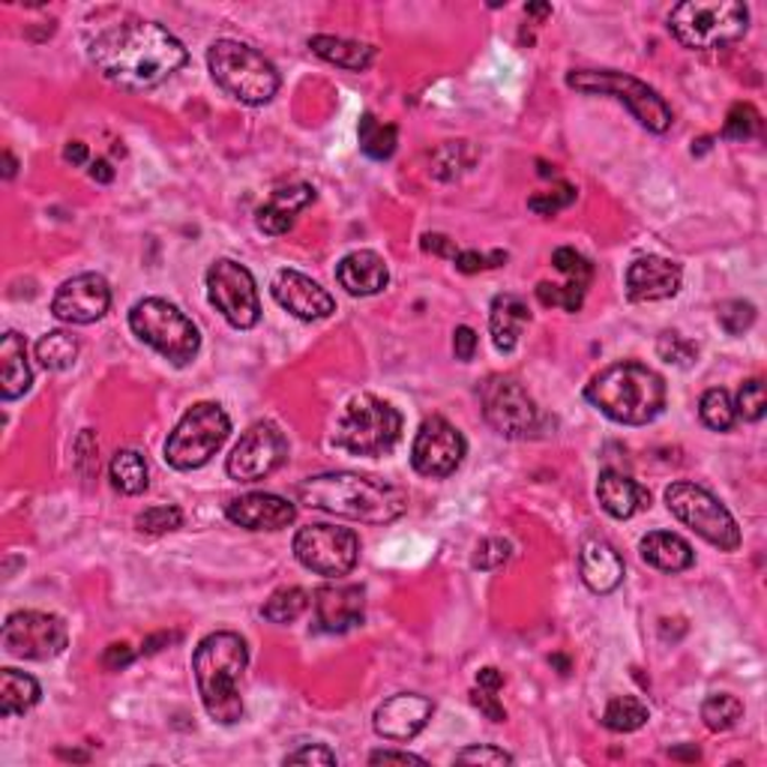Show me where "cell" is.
Masks as SVG:
<instances>
[{
	"mask_svg": "<svg viewBox=\"0 0 767 767\" xmlns=\"http://www.w3.org/2000/svg\"><path fill=\"white\" fill-rule=\"evenodd\" d=\"M88 55L102 78L126 90L156 88L189 60V52L175 33L144 19H123L102 27L90 40Z\"/></svg>",
	"mask_w": 767,
	"mask_h": 767,
	"instance_id": "1",
	"label": "cell"
},
{
	"mask_svg": "<svg viewBox=\"0 0 767 767\" xmlns=\"http://www.w3.org/2000/svg\"><path fill=\"white\" fill-rule=\"evenodd\" d=\"M297 494L312 510H324L330 515H342V519H354L366 525H387V522L402 519L408 510V494L399 486L354 471L307 477L297 486Z\"/></svg>",
	"mask_w": 767,
	"mask_h": 767,
	"instance_id": "2",
	"label": "cell"
},
{
	"mask_svg": "<svg viewBox=\"0 0 767 767\" xmlns=\"http://www.w3.org/2000/svg\"><path fill=\"white\" fill-rule=\"evenodd\" d=\"M249 666V647L237 633L220 630L198 642L192 654L198 696L213 723L234 725L243 720L241 678Z\"/></svg>",
	"mask_w": 767,
	"mask_h": 767,
	"instance_id": "3",
	"label": "cell"
},
{
	"mask_svg": "<svg viewBox=\"0 0 767 767\" xmlns=\"http://www.w3.org/2000/svg\"><path fill=\"white\" fill-rule=\"evenodd\" d=\"M585 399L621 426H645L666 408V381L645 363L624 360L593 375Z\"/></svg>",
	"mask_w": 767,
	"mask_h": 767,
	"instance_id": "4",
	"label": "cell"
},
{
	"mask_svg": "<svg viewBox=\"0 0 767 767\" xmlns=\"http://www.w3.org/2000/svg\"><path fill=\"white\" fill-rule=\"evenodd\" d=\"M749 10L737 0H687L669 15V31L683 48L720 52L744 40Z\"/></svg>",
	"mask_w": 767,
	"mask_h": 767,
	"instance_id": "5",
	"label": "cell"
},
{
	"mask_svg": "<svg viewBox=\"0 0 767 767\" xmlns=\"http://www.w3.org/2000/svg\"><path fill=\"white\" fill-rule=\"evenodd\" d=\"M208 66L213 81L229 97L241 99L243 105H264L279 90L276 66L262 52H255L253 45L237 40H220L210 45Z\"/></svg>",
	"mask_w": 767,
	"mask_h": 767,
	"instance_id": "6",
	"label": "cell"
},
{
	"mask_svg": "<svg viewBox=\"0 0 767 767\" xmlns=\"http://www.w3.org/2000/svg\"><path fill=\"white\" fill-rule=\"evenodd\" d=\"M402 435V414L378 396H354L333 429V444L352 456H383Z\"/></svg>",
	"mask_w": 767,
	"mask_h": 767,
	"instance_id": "7",
	"label": "cell"
},
{
	"mask_svg": "<svg viewBox=\"0 0 767 767\" xmlns=\"http://www.w3.org/2000/svg\"><path fill=\"white\" fill-rule=\"evenodd\" d=\"M130 330L171 366H189L201 348V333L192 319L163 297L138 300L130 309Z\"/></svg>",
	"mask_w": 767,
	"mask_h": 767,
	"instance_id": "8",
	"label": "cell"
},
{
	"mask_svg": "<svg viewBox=\"0 0 767 767\" xmlns=\"http://www.w3.org/2000/svg\"><path fill=\"white\" fill-rule=\"evenodd\" d=\"M229 432L231 420L220 402H198L165 441V462L175 471H196L220 453Z\"/></svg>",
	"mask_w": 767,
	"mask_h": 767,
	"instance_id": "9",
	"label": "cell"
},
{
	"mask_svg": "<svg viewBox=\"0 0 767 767\" xmlns=\"http://www.w3.org/2000/svg\"><path fill=\"white\" fill-rule=\"evenodd\" d=\"M567 85L573 90H581V93H600V97H612L618 102H624L630 114L647 132H666L671 126L669 102L659 97L651 85L626 76V73H614V69H579V73L567 76Z\"/></svg>",
	"mask_w": 767,
	"mask_h": 767,
	"instance_id": "10",
	"label": "cell"
},
{
	"mask_svg": "<svg viewBox=\"0 0 767 767\" xmlns=\"http://www.w3.org/2000/svg\"><path fill=\"white\" fill-rule=\"evenodd\" d=\"M666 504H669V513L678 522L692 527L711 546L723 548V552H735L741 546V527H737L735 515L729 513L723 501L713 498L702 486L683 480L671 482L666 489Z\"/></svg>",
	"mask_w": 767,
	"mask_h": 767,
	"instance_id": "11",
	"label": "cell"
},
{
	"mask_svg": "<svg viewBox=\"0 0 767 767\" xmlns=\"http://www.w3.org/2000/svg\"><path fill=\"white\" fill-rule=\"evenodd\" d=\"M480 405L486 423L504 438H534L543 429V414H540L537 402L510 375H489L480 383Z\"/></svg>",
	"mask_w": 767,
	"mask_h": 767,
	"instance_id": "12",
	"label": "cell"
},
{
	"mask_svg": "<svg viewBox=\"0 0 767 767\" xmlns=\"http://www.w3.org/2000/svg\"><path fill=\"white\" fill-rule=\"evenodd\" d=\"M294 555L307 570L327 579H345L360 560V540L352 527L307 525L297 531Z\"/></svg>",
	"mask_w": 767,
	"mask_h": 767,
	"instance_id": "13",
	"label": "cell"
},
{
	"mask_svg": "<svg viewBox=\"0 0 767 767\" xmlns=\"http://www.w3.org/2000/svg\"><path fill=\"white\" fill-rule=\"evenodd\" d=\"M208 300L231 327L253 330L262 321V300H258L253 274L231 258L210 264Z\"/></svg>",
	"mask_w": 767,
	"mask_h": 767,
	"instance_id": "14",
	"label": "cell"
},
{
	"mask_svg": "<svg viewBox=\"0 0 767 767\" xmlns=\"http://www.w3.org/2000/svg\"><path fill=\"white\" fill-rule=\"evenodd\" d=\"M286 459L288 441L282 435V429L270 423V420H262V423H253L246 429L241 441L234 444L229 462H225V471H229L231 480L258 482L279 471L286 465Z\"/></svg>",
	"mask_w": 767,
	"mask_h": 767,
	"instance_id": "15",
	"label": "cell"
},
{
	"mask_svg": "<svg viewBox=\"0 0 767 767\" xmlns=\"http://www.w3.org/2000/svg\"><path fill=\"white\" fill-rule=\"evenodd\" d=\"M69 642L66 624L57 614L48 612H12L3 624V651L19 659H45L60 657Z\"/></svg>",
	"mask_w": 767,
	"mask_h": 767,
	"instance_id": "16",
	"label": "cell"
},
{
	"mask_svg": "<svg viewBox=\"0 0 767 767\" xmlns=\"http://www.w3.org/2000/svg\"><path fill=\"white\" fill-rule=\"evenodd\" d=\"M465 449H468V444L462 438L459 429L447 423L444 416H429L416 432L414 447H411V465L423 477L444 480L459 468Z\"/></svg>",
	"mask_w": 767,
	"mask_h": 767,
	"instance_id": "17",
	"label": "cell"
},
{
	"mask_svg": "<svg viewBox=\"0 0 767 767\" xmlns=\"http://www.w3.org/2000/svg\"><path fill=\"white\" fill-rule=\"evenodd\" d=\"M109 307L111 288L105 276L99 274H81L66 279L52 300L55 319L66 321V324H93L109 312Z\"/></svg>",
	"mask_w": 767,
	"mask_h": 767,
	"instance_id": "18",
	"label": "cell"
},
{
	"mask_svg": "<svg viewBox=\"0 0 767 767\" xmlns=\"http://www.w3.org/2000/svg\"><path fill=\"white\" fill-rule=\"evenodd\" d=\"M274 300L300 321H321L336 312V300L327 288H321L315 279L297 274V270H279L274 276Z\"/></svg>",
	"mask_w": 767,
	"mask_h": 767,
	"instance_id": "19",
	"label": "cell"
},
{
	"mask_svg": "<svg viewBox=\"0 0 767 767\" xmlns=\"http://www.w3.org/2000/svg\"><path fill=\"white\" fill-rule=\"evenodd\" d=\"M435 713V704L429 702L426 696H416V692H396L387 702L375 711V732L383 737V741H411L416 737L432 720Z\"/></svg>",
	"mask_w": 767,
	"mask_h": 767,
	"instance_id": "20",
	"label": "cell"
},
{
	"mask_svg": "<svg viewBox=\"0 0 767 767\" xmlns=\"http://www.w3.org/2000/svg\"><path fill=\"white\" fill-rule=\"evenodd\" d=\"M683 274L680 264L663 255H645L626 267V297L633 303H654V300H669L680 291Z\"/></svg>",
	"mask_w": 767,
	"mask_h": 767,
	"instance_id": "21",
	"label": "cell"
},
{
	"mask_svg": "<svg viewBox=\"0 0 767 767\" xmlns=\"http://www.w3.org/2000/svg\"><path fill=\"white\" fill-rule=\"evenodd\" d=\"M225 515H229V522L246 527V531H282L297 519V507L279 494L253 492L234 498L225 507Z\"/></svg>",
	"mask_w": 767,
	"mask_h": 767,
	"instance_id": "22",
	"label": "cell"
},
{
	"mask_svg": "<svg viewBox=\"0 0 767 767\" xmlns=\"http://www.w3.org/2000/svg\"><path fill=\"white\" fill-rule=\"evenodd\" d=\"M312 603L315 624L324 633H345L363 624V591L357 585H321Z\"/></svg>",
	"mask_w": 767,
	"mask_h": 767,
	"instance_id": "23",
	"label": "cell"
},
{
	"mask_svg": "<svg viewBox=\"0 0 767 767\" xmlns=\"http://www.w3.org/2000/svg\"><path fill=\"white\" fill-rule=\"evenodd\" d=\"M579 570L588 591L612 593L624 581V558L605 540H591V543L581 546Z\"/></svg>",
	"mask_w": 767,
	"mask_h": 767,
	"instance_id": "24",
	"label": "cell"
},
{
	"mask_svg": "<svg viewBox=\"0 0 767 767\" xmlns=\"http://www.w3.org/2000/svg\"><path fill=\"white\" fill-rule=\"evenodd\" d=\"M315 201V189L309 187V184H294V187H282L276 189L274 196H270V201L267 204H262L258 208V229L264 231V234H270V237H279V234H288V231L294 229V216L300 213L303 208H309Z\"/></svg>",
	"mask_w": 767,
	"mask_h": 767,
	"instance_id": "25",
	"label": "cell"
},
{
	"mask_svg": "<svg viewBox=\"0 0 767 767\" xmlns=\"http://www.w3.org/2000/svg\"><path fill=\"white\" fill-rule=\"evenodd\" d=\"M336 279L348 294L373 297L387 288L390 274H387V264H383L381 255L369 253V249H357V253L342 258L340 267H336Z\"/></svg>",
	"mask_w": 767,
	"mask_h": 767,
	"instance_id": "26",
	"label": "cell"
},
{
	"mask_svg": "<svg viewBox=\"0 0 767 767\" xmlns=\"http://www.w3.org/2000/svg\"><path fill=\"white\" fill-rule=\"evenodd\" d=\"M597 498H600V507H603L612 519H633L638 510H645V507L651 504V494H647L636 480H630V477L621 471L600 474Z\"/></svg>",
	"mask_w": 767,
	"mask_h": 767,
	"instance_id": "27",
	"label": "cell"
},
{
	"mask_svg": "<svg viewBox=\"0 0 767 767\" xmlns=\"http://www.w3.org/2000/svg\"><path fill=\"white\" fill-rule=\"evenodd\" d=\"M31 366H27V342L19 333H3L0 340V396L12 402L31 390Z\"/></svg>",
	"mask_w": 767,
	"mask_h": 767,
	"instance_id": "28",
	"label": "cell"
},
{
	"mask_svg": "<svg viewBox=\"0 0 767 767\" xmlns=\"http://www.w3.org/2000/svg\"><path fill=\"white\" fill-rule=\"evenodd\" d=\"M531 324V309L522 297L501 294L494 297L492 315H489V330H492L494 348L501 354H510L519 345L522 330Z\"/></svg>",
	"mask_w": 767,
	"mask_h": 767,
	"instance_id": "29",
	"label": "cell"
},
{
	"mask_svg": "<svg viewBox=\"0 0 767 767\" xmlns=\"http://www.w3.org/2000/svg\"><path fill=\"white\" fill-rule=\"evenodd\" d=\"M638 552H642V560L657 567L663 573H683L690 570L692 560H696V552L683 537L671 534V531H651L647 537H642L638 543Z\"/></svg>",
	"mask_w": 767,
	"mask_h": 767,
	"instance_id": "30",
	"label": "cell"
},
{
	"mask_svg": "<svg viewBox=\"0 0 767 767\" xmlns=\"http://www.w3.org/2000/svg\"><path fill=\"white\" fill-rule=\"evenodd\" d=\"M309 48H312V55H319L321 60L342 66V69H352V73L369 69L375 60L373 45L342 40V36H312V40H309Z\"/></svg>",
	"mask_w": 767,
	"mask_h": 767,
	"instance_id": "31",
	"label": "cell"
},
{
	"mask_svg": "<svg viewBox=\"0 0 767 767\" xmlns=\"http://www.w3.org/2000/svg\"><path fill=\"white\" fill-rule=\"evenodd\" d=\"M40 683L31 675H24L19 669L0 671V713L3 716H22L40 702Z\"/></svg>",
	"mask_w": 767,
	"mask_h": 767,
	"instance_id": "32",
	"label": "cell"
},
{
	"mask_svg": "<svg viewBox=\"0 0 767 767\" xmlns=\"http://www.w3.org/2000/svg\"><path fill=\"white\" fill-rule=\"evenodd\" d=\"M109 477L121 494H142L147 489V462L135 449H118L111 459Z\"/></svg>",
	"mask_w": 767,
	"mask_h": 767,
	"instance_id": "33",
	"label": "cell"
},
{
	"mask_svg": "<svg viewBox=\"0 0 767 767\" xmlns=\"http://www.w3.org/2000/svg\"><path fill=\"white\" fill-rule=\"evenodd\" d=\"M36 360L48 373H66L78 360V340L66 330H52L36 342Z\"/></svg>",
	"mask_w": 767,
	"mask_h": 767,
	"instance_id": "34",
	"label": "cell"
},
{
	"mask_svg": "<svg viewBox=\"0 0 767 767\" xmlns=\"http://www.w3.org/2000/svg\"><path fill=\"white\" fill-rule=\"evenodd\" d=\"M647 720H651V711L636 696H614L603 711V725L609 732H618V735L638 732Z\"/></svg>",
	"mask_w": 767,
	"mask_h": 767,
	"instance_id": "35",
	"label": "cell"
},
{
	"mask_svg": "<svg viewBox=\"0 0 767 767\" xmlns=\"http://www.w3.org/2000/svg\"><path fill=\"white\" fill-rule=\"evenodd\" d=\"M309 609V593L297 585H288V588H279V591L270 593V600L264 603L262 614L270 621V624H291L300 614Z\"/></svg>",
	"mask_w": 767,
	"mask_h": 767,
	"instance_id": "36",
	"label": "cell"
},
{
	"mask_svg": "<svg viewBox=\"0 0 767 767\" xmlns=\"http://www.w3.org/2000/svg\"><path fill=\"white\" fill-rule=\"evenodd\" d=\"M744 716V702L732 692H713L702 702V720L711 732H729Z\"/></svg>",
	"mask_w": 767,
	"mask_h": 767,
	"instance_id": "37",
	"label": "cell"
},
{
	"mask_svg": "<svg viewBox=\"0 0 767 767\" xmlns=\"http://www.w3.org/2000/svg\"><path fill=\"white\" fill-rule=\"evenodd\" d=\"M396 126L375 121V114L360 118V151L369 159H390L396 151Z\"/></svg>",
	"mask_w": 767,
	"mask_h": 767,
	"instance_id": "38",
	"label": "cell"
},
{
	"mask_svg": "<svg viewBox=\"0 0 767 767\" xmlns=\"http://www.w3.org/2000/svg\"><path fill=\"white\" fill-rule=\"evenodd\" d=\"M699 416H702V423L708 429H713V432H729V429L735 426V402H732V396L725 393L723 387H713V390H708V393L702 396V402H699Z\"/></svg>",
	"mask_w": 767,
	"mask_h": 767,
	"instance_id": "39",
	"label": "cell"
},
{
	"mask_svg": "<svg viewBox=\"0 0 767 767\" xmlns=\"http://www.w3.org/2000/svg\"><path fill=\"white\" fill-rule=\"evenodd\" d=\"M657 354H659V360L671 363V366H680V369H690L692 363L699 360V345L690 340H683V336L675 333V330H666V333H659Z\"/></svg>",
	"mask_w": 767,
	"mask_h": 767,
	"instance_id": "40",
	"label": "cell"
},
{
	"mask_svg": "<svg viewBox=\"0 0 767 767\" xmlns=\"http://www.w3.org/2000/svg\"><path fill=\"white\" fill-rule=\"evenodd\" d=\"M716 321L729 336H744L756 324V307L749 300H725L716 307Z\"/></svg>",
	"mask_w": 767,
	"mask_h": 767,
	"instance_id": "41",
	"label": "cell"
},
{
	"mask_svg": "<svg viewBox=\"0 0 767 767\" xmlns=\"http://www.w3.org/2000/svg\"><path fill=\"white\" fill-rule=\"evenodd\" d=\"M180 525H184V513H180V507H171V504L151 507V510H144V513L135 515V527H138L142 534H151V537H159V534L177 531Z\"/></svg>",
	"mask_w": 767,
	"mask_h": 767,
	"instance_id": "42",
	"label": "cell"
},
{
	"mask_svg": "<svg viewBox=\"0 0 767 767\" xmlns=\"http://www.w3.org/2000/svg\"><path fill=\"white\" fill-rule=\"evenodd\" d=\"M552 264H555V270L558 274H564L570 282H576V286L588 288L593 279V264L585 258L581 253H576L573 246H560V249H555L552 253Z\"/></svg>",
	"mask_w": 767,
	"mask_h": 767,
	"instance_id": "43",
	"label": "cell"
},
{
	"mask_svg": "<svg viewBox=\"0 0 767 767\" xmlns=\"http://www.w3.org/2000/svg\"><path fill=\"white\" fill-rule=\"evenodd\" d=\"M585 291H588V288L576 286V282H567V286L540 282L537 300L543 303V307H558L564 309V312H579L581 303H585Z\"/></svg>",
	"mask_w": 767,
	"mask_h": 767,
	"instance_id": "44",
	"label": "cell"
},
{
	"mask_svg": "<svg viewBox=\"0 0 767 767\" xmlns=\"http://www.w3.org/2000/svg\"><path fill=\"white\" fill-rule=\"evenodd\" d=\"M758 126H762L758 111L753 109L749 102H737L735 109L729 111V118H725L723 135L725 138H732V142H744V138H753V135H756Z\"/></svg>",
	"mask_w": 767,
	"mask_h": 767,
	"instance_id": "45",
	"label": "cell"
},
{
	"mask_svg": "<svg viewBox=\"0 0 767 767\" xmlns=\"http://www.w3.org/2000/svg\"><path fill=\"white\" fill-rule=\"evenodd\" d=\"M767 411V396H765V381L762 378H749V381L741 387L737 393L735 414H741L746 423H758Z\"/></svg>",
	"mask_w": 767,
	"mask_h": 767,
	"instance_id": "46",
	"label": "cell"
},
{
	"mask_svg": "<svg viewBox=\"0 0 767 767\" xmlns=\"http://www.w3.org/2000/svg\"><path fill=\"white\" fill-rule=\"evenodd\" d=\"M510 555H513L510 540L489 537V540H482L480 546H477L471 564H474V570H498V567H504L507 560H510Z\"/></svg>",
	"mask_w": 767,
	"mask_h": 767,
	"instance_id": "47",
	"label": "cell"
},
{
	"mask_svg": "<svg viewBox=\"0 0 767 767\" xmlns=\"http://www.w3.org/2000/svg\"><path fill=\"white\" fill-rule=\"evenodd\" d=\"M576 201V187L570 184H560V187L548 189V192H540L527 201V208L540 213V216H555L560 210H567Z\"/></svg>",
	"mask_w": 767,
	"mask_h": 767,
	"instance_id": "48",
	"label": "cell"
},
{
	"mask_svg": "<svg viewBox=\"0 0 767 767\" xmlns=\"http://www.w3.org/2000/svg\"><path fill=\"white\" fill-rule=\"evenodd\" d=\"M76 468L85 480H93L99 471V444L93 438V429H85L76 441Z\"/></svg>",
	"mask_w": 767,
	"mask_h": 767,
	"instance_id": "49",
	"label": "cell"
},
{
	"mask_svg": "<svg viewBox=\"0 0 767 767\" xmlns=\"http://www.w3.org/2000/svg\"><path fill=\"white\" fill-rule=\"evenodd\" d=\"M456 762H459V765L501 767V765H513V756H510V753H504L501 746L477 744V746H468V749H462L459 756H456Z\"/></svg>",
	"mask_w": 767,
	"mask_h": 767,
	"instance_id": "50",
	"label": "cell"
},
{
	"mask_svg": "<svg viewBox=\"0 0 767 767\" xmlns=\"http://www.w3.org/2000/svg\"><path fill=\"white\" fill-rule=\"evenodd\" d=\"M507 262V253H492V255H480V253H462L453 258V264H456V270H462V274H480V270H486V267H498V264Z\"/></svg>",
	"mask_w": 767,
	"mask_h": 767,
	"instance_id": "51",
	"label": "cell"
},
{
	"mask_svg": "<svg viewBox=\"0 0 767 767\" xmlns=\"http://www.w3.org/2000/svg\"><path fill=\"white\" fill-rule=\"evenodd\" d=\"M286 765H336V753H330L327 746H300L294 753H288Z\"/></svg>",
	"mask_w": 767,
	"mask_h": 767,
	"instance_id": "52",
	"label": "cell"
},
{
	"mask_svg": "<svg viewBox=\"0 0 767 767\" xmlns=\"http://www.w3.org/2000/svg\"><path fill=\"white\" fill-rule=\"evenodd\" d=\"M471 704L482 713V716H486V720H492V723H504L507 720L504 704L498 702V696H494L492 690H482V687L471 690Z\"/></svg>",
	"mask_w": 767,
	"mask_h": 767,
	"instance_id": "53",
	"label": "cell"
},
{
	"mask_svg": "<svg viewBox=\"0 0 767 767\" xmlns=\"http://www.w3.org/2000/svg\"><path fill=\"white\" fill-rule=\"evenodd\" d=\"M477 345H480V340H477V333L471 327H456V333H453V354H456V360H474Z\"/></svg>",
	"mask_w": 767,
	"mask_h": 767,
	"instance_id": "54",
	"label": "cell"
},
{
	"mask_svg": "<svg viewBox=\"0 0 767 767\" xmlns=\"http://www.w3.org/2000/svg\"><path fill=\"white\" fill-rule=\"evenodd\" d=\"M423 253L438 255V258H456L459 255V246L449 241L447 234H423Z\"/></svg>",
	"mask_w": 767,
	"mask_h": 767,
	"instance_id": "55",
	"label": "cell"
},
{
	"mask_svg": "<svg viewBox=\"0 0 767 767\" xmlns=\"http://www.w3.org/2000/svg\"><path fill=\"white\" fill-rule=\"evenodd\" d=\"M132 659H135L132 647L126 645V642H118V645L105 647V654H102V666H105L109 671H121L130 666Z\"/></svg>",
	"mask_w": 767,
	"mask_h": 767,
	"instance_id": "56",
	"label": "cell"
},
{
	"mask_svg": "<svg viewBox=\"0 0 767 767\" xmlns=\"http://www.w3.org/2000/svg\"><path fill=\"white\" fill-rule=\"evenodd\" d=\"M369 765H426L414 753H399V749H378L369 756Z\"/></svg>",
	"mask_w": 767,
	"mask_h": 767,
	"instance_id": "57",
	"label": "cell"
},
{
	"mask_svg": "<svg viewBox=\"0 0 767 767\" xmlns=\"http://www.w3.org/2000/svg\"><path fill=\"white\" fill-rule=\"evenodd\" d=\"M477 683H480L482 690L498 692V690H501V687H504V675L494 669V666H486V669L477 671Z\"/></svg>",
	"mask_w": 767,
	"mask_h": 767,
	"instance_id": "58",
	"label": "cell"
},
{
	"mask_svg": "<svg viewBox=\"0 0 767 767\" xmlns=\"http://www.w3.org/2000/svg\"><path fill=\"white\" fill-rule=\"evenodd\" d=\"M64 159L69 165H85V163H88V144L69 142L64 147Z\"/></svg>",
	"mask_w": 767,
	"mask_h": 767,
	"instance_id": "59",
	"label": "cell"
},
{
	"mask_svg": "<svg viewBox=\"0 0 767 767\" xmlns=\"http://www.w3.org/2000/svg\"><path fill=\"white\" fill-rule=\"evenodd\" d=\"M90 177H93L97 184H111V180H114V168H111L109 159H93V163H90Z\"/></svg>",
	"mask_w": 767,
	"mask_h": 767,
	"instance_id": "60",
	"label": "cell"
},
{
	"mask_svg": "<svg viewBox=\"0 0 767 767\" xmlns=\"http://www.w3.org/2000/svg\"><path fill=\"white\" fill-rule=\"evenodd\" d=\"M177 633H159V636H151L144 638V654H156V651H163V645H171V642H177Z\"/></svg>",
	"mask_w": 767,
	"mask_h": 767,
	"instance_id": "61",
	"label": "cell"
},
{
	"mask_svg": "<svg viewBox=\"0 0 767 767\" xmlns=\"http://www.w3.org/2000/svg\"><path fill=\"white\" fill-rule=\"evenodd\" d=\"M525 12L527 15H534V19H546V15H552V7H548V3H527Z\"/></svg>",
	"mask_w": 767,
	"mask_h": 767,
	"instance_id": "62",
	"label": "cell"
},
{
	"mask_svg": "<svg viewBox=\"0 0 767 767\" xmlns=\"http://www.w3.org/2000/svg\"><path fill=\"white\" fill-rule=\"evenodd\" d=\"M671 758H690V762H699V749L690 746V749H669Z\"/></svg>",
	"mask_w": 767,
	"mask_h": 767,
	"instance_id": "63",
	"label": "cell"
},
{
	"mask_svg": "<svg viewBox=\"0 0 767 767\" xmlns=\"http://www.w3.org/2000/svg\"><path fill=\"white\" fill-rule=\"evenodd\" d=\"M3 177H7V180L15 177V159H12L10 151H3Z\"/></svg>",
	"mask_w": 767,
	"mask_h": 767,
	"instance_id": "64",
	"label": "cell"
}]
</instances>
